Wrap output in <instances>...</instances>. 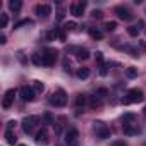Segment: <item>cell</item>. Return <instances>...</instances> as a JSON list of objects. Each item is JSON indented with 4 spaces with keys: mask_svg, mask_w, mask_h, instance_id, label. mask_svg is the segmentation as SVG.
<instances>
[{
    "mask_svg": "<svg viewBox=\"0 0 146 146\" xmlns=\"http://www.w3.org/2000/svg\"><path fill=\"white\" fill-rule=\"evenodd\" d=\"M143 100H144L143 91L137 90V88H134V90H129V91H127L125 98H122V103H124V105H131V103H139V102H143Z\"/></svg>",
    "mask_w": 146,
    "mask_h": 146,
    "instance_id": "obj_1",
    "label": "cell"
},
{
    "mask_svg": "<svg viewBox=\"0 0 146 146\" xmlns=\"http://www.w3.org/2000/svg\"><path fill=\"white\" fill-rule=\"evenodd\" d=\"M50 103L53 107H65L67 103V93L64 90H57L52 96H50Z\"/></svg>",
    "mask_w": 146,
    "mask_h": 146,
    "instance_id": "obj_2",
    "label": "cell"
},
{
    "mask_svg": "<svg viewBox=\"0 0 146 146\" xmlns=\"http://www.w3.org/2000/svg\"><path fill=\"white\" fill-rule=\"evenodd\" d=\"M38 122H40V117H36V115H29V117H24L23 119V131L26 132V134H31L33 131H35V127L38 125Z\"/></svg>",
    "mask_w": 146,
    "mask_h": 146,
    "instance_id": "obj_3",
    "label": "cell"
},
{
    "mask_svg": "<svg viewBox=\"0 0 146 146\" xmlns=\"http://www.w3.org/2000/svg\"><path fill=\"white\" fill-rule=\"evenodd\" d=\"M57 55H58V52H57L55 48H45V52H43V55H41L43 65L52 67V65L55 64V60H57Z\"/></svg>",
    "mask_w": 146,
    "mask_h": 146,
    "instance_id": "obj_4",
    "label": "cell"
},
{
    "mask_svg": "<svg viewBox=\"0 0 146 146\" xmlns=\"http://www.w3.org/2000/svg\"><path fill=\"white\" fill-rule=\"evenodd\" d=\"M95 124V131H96V136L100 137V139H107V137H110L112 136V131H110V127H107L102 120H96V122H93Z\"/></svg>",
    "mask_w": 146,
    "mask_h": 146,
    "instance_id": "obj_5",
    "label": "cell"
},
{
    "mask_svg": "<svg viewBox=\"0 0 146 146\" xmlns=\"http://www.w3.org/2000/svg\"><path fill=\"white\" fill-rule=\"evenodd\" d=\"M65 144L67 146H78L79 144V131L78 129H69L65 132Z\"/></svg>",
    "mask_w": 146,
    "mask_h": 146,
    "instance_id": "obj_6",
    "label": "cell"
},
{
    "mask_svg": "<svg viewBox=\"0 0 146 146\" xmlns=\"http://www.w3.org/2000/svg\"><path fill=\"white\" fill-rule=\"evenodd\" d=\"M19 95H21V100L23 102H33L35 100V90L29 88V86H23L19 90Z\"/></svg>",
    "mask_w": 146,
    "mask_h": 146,
    "instance_id": "obj_7",
    "label": "cell"
},
{
    "mask_svg": "<svg viewBox=\"0 0 146 146\" xmlns=\"http://www.w3.org/2000/svg\"><path fill=\"white\" fill-rule=\"evenodd\" d=\"M14 96H16V91H14V90H7V91H5L4 100H2V107H4L5 110L12 107V103H14Z\"/></svg>",
    "mask_w": 146,
    "mask_h": 146,
    "instance_id": "obj_8",
    "label": "cell"
},
{
    "mask_svg": "<svg viewBox=\"0 0 146 146\" xmlns=\"http://www.w3.org/2000/svg\"><path fill=\"white\" fill-rule=\"evenodd\" d=\"M84 9H86V2H74V4L70 5V14L79 17V16H83Z\"/></svg>",
    "mask_w": 146,
    "mask_h": 146,
    "instance_id": "obj_9",
    "label": "cell"
},
{
    "mask_svg": "<svg viewBox=\"0 0 146 146\" xmlns=\"http://www.w3.org/2000/svg\"><path fill=\"white\" fill-rule=\"evenodd\" d=\"M35 12H36L38 16L48 17V16H50V12H52V7H50V5H46V4H40V5H36V7H35Z\"/></svg>",
    "mask_w": 146,
    "mask_h": 146,
    "instance_id": "obj_10",
    "label": "cell"
},
{
    "mask_svg": "<svg viewBox=\"0 0 146 146\" xmlns=\"http://www.w3.org/2000/svg\"><path fill=\"white\" fill-rule=\"evenodd\" d=\"M115 12H117V16H119L122 21H131V19H132V14H131L125 7H117Z\"/></svg>",
    "mask_w": 146,
    "mask_h": 146,
    "instance_id": "obj_11",
    "label": "cell"
},
{
    "mask_svg": "<svg viewBox=\"0 0 146 146\" xmlns=\"http://www.w3.org/2000/svg\"><path fill=\"white\" fill-rule=\"evenodd\" d=\"M122 131H124V134H125V136H134V134H139V127H137V125H134V124H124Z\"/></svg>",
    "mask_w": 146,
    "mask_h": 146,
    "instance_id": "obj_12",
    "label": "cell"
},
{
    "mask_svg": "<svg viewBox=\"0 0 146 146\" xmlns=\"http://www.w3.org/2000/svg\"><path fill=\"white\" fill-rule=\"evenodd\" d=\"M35 139H36V143H38V144H46V143H48V131H46V129L38 131Z\"/></svg>",
    "mask_w": 146,
    "mask_h": 146,
    "instance_id": "obj_13",
    "label": "cell"
},
{
    "mask_svg": "<svg viewBox=\"0 0 146 146\" xmlns=\"http://www.w3.org/2000/svg\"><path fill=\"white\" fill-rule=\"evenodd\" d=\"M88 102H90V98L86 95H78L76 96V107H78V110H81V107H86Z\"/></svg>",
    "mask_w": 146,
    "mask_h": 146,
    "instance_id": "obj_14",
    "label": "cell"
},
{
    "mask_svg": "<svg viewBox=\"0 0 146 146\" xmlns=\"http://www.w3.org/2000/svg\"><path fill=\"white\" fill-rule=\"evenodd\" d=\"M21 7H23V2H21V0H11V2H9V9H11L12 12H19Z\"/></svg>",
    "mask_w": 146,
    "mask_h": 146,
    "instance_id": "obj_15",
    "label": "cell"
},
{
    "mask_svg": "<svg viewBox=\"0 0 146 146\" xmlns=\"http://www.w3.org/2000/svg\"><path fill=\"white\" fill-rule=\"evenodd\" d=\"M52 36H53V38H58L60 41H65V31H64L62 28H55V29L52 31Z\"/></svg>",
    "mask_w": 146,
    "mask_h": 146,
    "instance_id": "obj_16",
    "label": "cell"
},
{
    "mask_svg": "<svg viewBox=\"0 0 146 146\" xmlns=\"http://www.w3.org/2000/svg\"><path fill=\"white\" fill-rule=\"evenodd\" d=\"M76 76H78L79 79H88V78H90V69H88V67H81V69H78Z\"/></svg>",
    "mask_w": 146,
    "mask_h": 146,
    "instance_id": "obj_17",
    "label": "cell"
},
{
    "mask_svg": "<svg viewBox=\"0 0 146 146\" xmlns=\"http://www.w3.org/2000/svg\"><path fill=\"white\" fill-rule=\"evenodd\" d=\"M76 57H78V60H86L90 57V52L86 48H78L76 50Z\"/></svg>",
    "mask_w": 146,
    "mask_h": 146,
    "instance_id": "obj_18",
    "label": "cell"
},
{
    "mask_svg": "<svg viewBox=\"0 0 146 146\" xmlns=\"http://www.w3.org/2000/svg\"><path fill=\"white\" fill-rule=\"evenodd\" d=\"M90 107L91 108H100L102 107V98L100 96H90Z\"/></svg>",
    "mask_w": 146,
    "mask_h": 146,
    "instance_id": "obj_19",
    "label": "cell"
},
{
    "mask_svg": "<svg viewBox=\"0 0 146 146\" xmlns=\"http://www.w3.org/2000/svg\"><path fill=\"white\" fill-rule=\"evenodd\" d=\"M5 141H7L9 144H14V143L17 141V137H16V134H14L12 129H7V131H5Z\"/></svg>",
    "mask_w": 146,
    "mask_h": 146,
    "instance_id": "obj_20",
    "label": "cell"
},
{
    "mask_svg": "<svg viewBox=\"0 0 146 146\" xmlns=\"http://www.w3.org/2000/svg\"><path fill=\"white\" fill-rule=\"evenodd\" d=\"M33 90H35V93H43V90H45V84L41 83V81H33Z\"/></svg>",
    "mask_w": 146,
    "mask_h": 146,
    "instance_id": "obj_21",
    "label": "cell"
},
{
    "mask_svg": "<svg viewBox=\"0 0 146 146\" xmlns=\"http://www.w3.org/2000/svg\"><path fill=\"white\" fill-rule=\"evenodd\" d=\"M125 76H127L129 79H134V78L137 76V69H136V67H127V69H125Z\"/></svg>",
    "mask_w": 146,
    "mask_h": 146,
    "instance_id": "obj_22",
    "label": "cell"
},
{
    "mask_svg": "<svg viewBox=\"0 0 146 146\" xmlns=\"http://www.w3.org/2000/svg\"><path fill=\"white\" fill-rule=\"evenodd\" d=\"M90 35H91L93 40H102V38H103V33H102L100 29H95V28L90 29Z\"/></svg>",
    "mask_w": 146,
    "mask_h": 146,
    "instance_id": "obj_23",
    "label": "cell"
},
{
    "mask_svg": "<svg viewBox=\"0 0 146 146\" xmlns=\"http://www.w3.org/2000/svg\"><path fill=\"white\" fill-rule=\"evenodd\" d=\"M28 24H33V21H31V19H23V21H19L14 28H16V29H19V28H23V26H28Z\"/></svg>",
    "mask_w": 146,
    "mask_h": 146,
    "instance_id": "obj_24",
    "label": "cell"
},
{
    "mask_svg": "<svg viewBox=\"0 0 146 146\" xmlns=\"http://www.w3.org/2000/svg\"><path fill=\"white\" fill-rule=\"evenodd\" d=\"M127 33H129L131 36H137V35H139V28H137V26H129V28H127Z\"/></svg>",
    "mask_w": 146,
    "mask_h": 146,
    "instance_id": "obj_25",
    "label": "cell"
},
{
    "mask_svg": "<svg viewBox=\"0 0 146 146\" xmlns=\"http://www.w3.org/2000/svg\"><path fill=\"white\" fill-rule=\"evenodd\" d=\"M76 28H78V24H76L74 21H69V23H65V26H64L65 31H72V29H76Z\"/></svg>",
    "mask_w": 146,
    "mask_h": 146,
    "instance_id": "obj_26",
    "label": "cell"
},
{
    "mask_svg": "<svg viewBox=\"0 0 146 146\" xmlns=\"http://www.w3.org/2000/svg\"><path fill=\"white\" fill-rule=\"evenodd\" d=\"M7 23H9L7 14H0V28H5V26H7Z\"/></svg>",
    "mask_w": 146,
    "mask_h": 146,
    "instance_id": "obj_27",
    "label": "cell"
},
{
    "mask_svg": "<svg viewBox=\"0 0 146 146\" xmlns=\"http://www.w3.org/2000/svg\"><path fill=\"white\" fill-rule=\"evenodd\" d=\"M115 28H117V23H115V21H110V23L105 24V29H107V31H113Z\"/></svg>",
    "mask_w": 146,
    "mask_h": 146,
    "instance_id": "obj_28",
    "label": "cell"
},
{
    "mask_svg": "<svg viewBox=\"0 0 146 146\" xmlns=\"http://www.w3.org/2000/svg\"><path fill=\"white\" fill-rule=\"evenodd\" d=\"M95 55H96V57H95V58H96V62H98L100 65H103V53H102V52H96Z\"/></svg>",
    "mask_w": 146,
    "mask_h": 146,
    "instance_id": "obj_29",
    "label": "cell"
},
{
    "mask_svg": "<svg viewBox=\"0 0 146 146\" xmlns=\"http://www.w3.org/2000/svg\"><path fill=\"white\" fill-rule=\"evenodd\" d=\"M33 64H35V65H41V64H43V60L40 58V55H36V53L33 55Z\"/></svg>",
    "mask_w": 146,
    "mask_h": 146,
    "instance_id": "obj_30",
    "label": "cell"
},
{
    "mask_svg": "<svg viewBox=\"0 0 146 146\" xmlns=\"http://www.w3.org/2000/svg\"><path fill=\"white\" fill-rule=\"evenodd\" d=\"M107 95H108V91H107L105 88H102V90H98V91H96V96H100V98H105Z\"/></svg>",
    "mask_w": 146,
    "mask_h": 146,
    "instance_id": "obj_31",
    "label": "cell"
},
{
    "mask_svg": "<svg viewBox=\"0 0 146 146\" xmlns=\"http://www.w3.org/2000/svg\"><path fill=\"white\" fill-rule=\"evenodd\" d=\"M43 119H45V122H46V124H55V122H53V119H52V115H50V113H45V117H43Z\"/></svg>",
    "mask_w": 146,
    "mask_h": 146,
    "instance_id": "obj_32",
    "label": "cell"
},
{
    "mask_svg": "<svg viewBox=\"0 0 146 146\" xmlns=\"http://www.w3.org/2000/svg\"><path fill=\"white\" fill-rule=\"evenodd\" d=\"M91 16H93V17H96V19H102V16H103V14H102V11H93V12H91Z\"/></svg>",
    "mask_w": 146,
    "mask_h": 146,
    "instance_id": "obj_33",
    "label": "cell"
},
{
    "mask_svg": "<svg viewBox=\"0 0 146 146\" xmlns=\"http://www.w3.org/2000/svg\"><path fill=\"white\" fill-rule=\"evenodd\" d=\"M107 72H108V70H107V65H105V64L100 65V74H102V76H107Z\"/></svg>",
    "mask_w": 146,
    "mask_h": 146,
    "instance_id": "obj_34",
    "label": "cell"
},
{
    "mask_svg": "<svg viewBox=\"0 0 146 146\" xmlns=\"http://www.w3.org/2000/svg\"><path fill=\"white\" fill-rule=\"evenodd\" d=\"M64 69H65L67 72H70V64H69L67 60H64Z\"/></svg>",
    "mask_w": 146,
    "mask_h": 146,
    "instance_id": "obj_35",
    "label": "cell"
},
{
    "mask_svg": "<svg viewBox=\"0 0 146 146\" xmlns=\"http://www.w3.org/2000/svg\"><path fill=\"white\" fill-rule=\"evenodd\" d=\"M53 125H55V132H57V134H60V132H62V129H60V124H53Z\"/></svg>",
    "mask_w": 146,
    "mask_h": 146,
    "instance_id": "obj_36",
    "label": "cell"
},
{
    "mask_svg": "<svg viewBox=\"0 0 146 146\" xmlns=\"http://www.w3.org/2000/svg\"><path fill=\"white\" fill-rule=\"evenodd\" d=\"M113 146H127V144H125L124 141H115V143H113Z\"/></svg>",
    "mask_w": 146,
    "mask_h": 146,
    "instance_id": "obj_37",
    "label": "cell"
},
{
    "mask_svg": "<svg viewBox=\"0 0 146 146\" xmlns=\"http://www.w3.org/2000/svg\"><path fill=\"white\" fill-rule=\"evenodd\" d=\"M14 125H16V122H14V120H11V122L7 124V129H14Z\"/></svg>",
    "mask_w": 146,
    "mask_h": 146,
    "instance_id": "obj_38",
    "label": "cell"
},
{
    "mask_svg": "<svg viewBox=\"0 0 146 146\" xmlns=\"http://www.w3.org/2000/svg\"><path fill=\"white\" fill-rule=\"evenodd\" d=\"M0 43H2V45H5V43H7V38H5L4 35H2V36H0Z\"/></svg>",
    "mask_w": 146,
    "mask_h": 146,
    "instance_id": "obj_39",
    "label": "cell"
},
{
    "mask_svg": "<svg viewBox=\"0 0 146 146\" xmlns=\"http://www.w3.org/2000/svg\"><path fill=\"white\" fill-rule=\"evenodd\" d=\"M144 115H146V107H144Z\"/></svg>",
    "mask_w": 146,
    "mask_h": 146,
    "instance_id": "obj_40",
    "label": "cell"
},
{
    "mask_svg": "<svg viewBox=\"0 0 146 146\" xmlns=\"http://www.w3.org/2000/svg\"><path fill=\"white\" fill-rule=\"evenodd\" d=\"M19 146H26V144H19Z\"/></svg>",
    "mask_w": 146,
    "mask_h": 146,
    "instance_id": "obj_41",
    "label": "cell"
}]
</instances>
